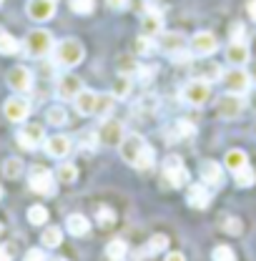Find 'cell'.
I'll list each match as a JSON object with an SVG mask.
<instances>
[{"label":"cell","mask_w":256,"mask_h":261,"mask_svg":"<svg viewBox=\"0 0 256 261\" xmlns=\"http://www.w3.org/2000/svg\"><path fill=\"white\" fill-rule=\"evenodd\" d=\"M166 261H186V256H184L181 251H171V254L166 256Z\"/></svg>","instance_id":"cell-49"},{"label":"cell","mask_w":256,"mask_h":261,"mask_svg":"<svg viewBox=\"0 0 256 261\" xmlns=\"http://www.w3.org/2000/svg\"><path fill=\"white\" fill-rule=\"evenodd\" d=\"M193 133H196V128H193L189 121H178V123H176V136H178V138H191Z\"/></svg>","instance_id":"cell-41"},{"label":"cell","mask_w":256,"mask_h":261,"mask_svg":"<svg viewBox=\"0 0 256 261\" xmlns=\"http://www.w3.org/2000/svg\"><path fill=\"white\" fill-rule=\"evenodd\" d=\"M131 86H133V81H131L128 75H118L116 83H113V88H111V96L116 98V100H118V98L123 100V98L131 96Z\"/></svg>","instance_id":"cell-28"},{"label":"cell","mask_w":256,"mask_h":261,"mask_svg":"<svg viewBox=\"0 0 256 261\" xmlns=\"http://www.w3.org/2000/svg\"><path fill=\"white\" fill-rule=\"evenodd\" d=\"M0 233H3V224H0Z\"/></svg>","instance_id":"cell-54"},{"label":"cell","mask_w":256,"mask_h":261,"mask_svg":"<svg viewBox=\"0 0 256 261\" xmlns=\"http://www.w3.org/2000/svg\"><path fill=\"white\" fill-rule=\"evenodd\" d=\"M43 136H45V128H43L40 123H25V126L20 128V133H18V143H20L25 151H35V148L40 146Z\"/></svg>","instance_id":"cell-12"},{"label":"cell","mask_w":256,"mask_h":261,"mask_svg":"<svg viewBox=\"0 0 256 261\" xmlns=\"http://www.w3.org/2000/svg\"><path fill=\"white\" fill-rule=\"evenodd\" d=\"M234 178H236V186H239V189H249V186L256 184V171L251 166H244L241 171L234 173Z\"/></svg>","instance_id":"cell-30"},{"label":"cell","mask_w":256,"mask_h":261,"mask_svg":"<svg viewBox=\"0 0 256 261\" xmlns=\"http://www.w3.org/2000/svg\"><path fill=\"white\" fill-rule=\"evenodd\" d=\"M221 78H224V86L228 93L244 96V93H249V88H251V75H249L241 65H234L231 70H226Z\"/></svg>","instance_id":"cell-3"},{"label":"cell","mask_w":256,"mask_h":261,"mask_svg":"<svg viewBox=\"0 0 256 261\" xmlns=\"http://www.w3.org/2000/svg\"><path fill=\"white\" fill-rule=\"evenodd\" d=\"M23 261H48V256H45V251H43V249H31V251L25 254V259Z\"/></svg>","instance_id":"cell-44"},{"label":"cell","mask_w":256,"mask_h":261,"mask_svg":"<svg viewBox=\"0 0 256 261\" xmlns=\"http://www.w3.org/2000/svg\"><path fill=\"white\" fill-rule=\"evenodd\" d=\"M159 48L168 56H176L178 50H184V35L176 31H168V33H161V40H159Z\"/></svg>","instance_id":"cell-21"},{"label":"cell","mask_w":256,"mask_h":261,"mask_svg":"<svg viewBox=\"0 0 256 261\" xmlns=\"http://www.w3.org/2000/svg\"><path fill=\"white\" fill-rule=\"evenodd\" d=\"M83 58H86V48L75 38H65L53 48V61L61 68H75V65H81Z\"/></svg>","instance_id":"cell-1"},{"label":"cell","mask_w":256,"mask_h":261,"mask_svg":"<svg viewBox=\"0 0 256 261\" xmlns=\"http://www.w3.org/2000/svg\"><path fill=\"white\" fill-rule=\"evenodd\" d=\"M56 178H58L61 184H73V181L78 178V168H75V163H61L58 171H56Z\"/></svg>","instance_id":"cell-32"},{"label":"cell","mask_w":256,"mask_h":261,"mask_svg":"<svg viewBox=\"0 0 256 261\" xmlns=\"http://www.w3.org/2000/svg\"><path fill=\"white\" fill-rule=\"evenodd\" d=\"M246 8H249V15L256 20V0H249V5H246Z\"/></svg>","instance_id":"cell-50"},{"label":"cell","mask_w":256,"mask_h":261,"mask_svg":"<svg viewBox=\"0 0 256 261\" xmlns=\"http://www.w3.org/2000/svg\"><path fill=\"white\" fill-rule=\"evenodd\" d=\"M136 50H138L141 56H148V53L153 50V43H151V38H148V35L138 38V40H136Z\"/></svg>","instance_id":"cell-42"},{"label":"cell","mask_w":256,"mask_h":261,"mask_svg":"<svg viewBox=\"0 0 256 261\" xmlns=\"http://www.w3.org/2000/svg\"><path fill=\"white\" fill-rule=\"evenodd\" d=\"M50 261H68V259H61V256H56V259H50Z\"/></svg>","instance_id":"cell-53"},{"label":"cell","mask_w":256,"mask_h":261,"mask_svg":"<svg viewBox=\"0 0 256 261\" xmlns=\"http://www.w3.org/2000/svg\"><path fill=\"white\" fill-rule=\"evenodd\" d=\"M0 3H3V0H0Z\"/></svg>","instance_id":"cell-56"},{"label":"cell","mask_w":256,"mask_h":261,"mask_svg":"<svg viewBox=\"0 0 256 261\" xmlns=\"http://www.w3.org/2000/svg\"><path fill=\"white\" fill-rule=\"evenodd\" d=\"M40 241H43L45 249H56V246H61V241H63V231H61L58 226H45L43 228Z\"/></svg>","instance_id":"cell-26"},{"label":"cell","mask_w":256,"mask_h":261,"mask_svg":"<svg viewBox=\"0 0 256 261\" xmlns=\"http://www.w3.org/2000/svg\"><path fill=\"white\" fill-rule=\"evenodd\" d=\"M186 201H189V206H191V208H206V206H209V201H211V191H209V186H206V184H193L191 189H189Z\"/></svg>","instance_id":"cell-20"},{"label":"cell","mask_w":256,"mask_h":261,"mask_svg":"<svg viewBox=\"0 0 256 261\" xmlns=\"http://www.w3.org/2000/svg\"><path fill=\"white\" fill-rule=\"evenodd\" d=\"M214 261H236V254L231 246H216L214 249Z\"/></svg>","instance_id":"cell-40"},{"label":"cell","mask_w":256,"mask_h":261,"mask_svg":"<svg viewBox=\"0 0 256 261\" xmlns=\"http://www.w3.org/2000/svg\"><path fill=\"white\" fill-rule=\"evenodd\" d=\"M25 13H28L31 20H38V23L50 20L53 13H56V3H53V0H28Z\"/></svg>","instance_id":"cell-14"},{"label":"cell","mask_w":256,"mask_h":261,"mask_svg":"<svg viewBox=\"0 0 256 261\" xmlns=\"http://www.w3.org/2000/svg\"><path fill=\"white\" fill-rule=\"evenodd\" d=\"M70 148H73V143H70L68 136H50V138L45 141V151H48V156H53V159H65V156L70 153Z\"/></svg>","instance_id":"cell-17"},{"label":"cell","mask_w":256,"mask_h":261,"mask_svg":"<svg viewBox=\"0 0 256 261\" xmlns=\"http://www.w3.org/2000/svg\"><path fill=\"white\" fill-rule=\"evenodd\" d=\"M96 221L103 228H111L113 224H116V211H113V208H108V206H100V208L96 211Z\"/></svg>","instance_id":"cell-36"},{"label":"cell","mask_w":256,"mask_h":261,"mask_svg":"<svg viewBox=\"0 0 256 261\" xmlns=\"http://www.w3.org/2000/svg\"><path fill=\"white\" fill-rule=\"evenodd\" d=\"M18 50H20L18 38H13L10 33L0 31V53H3V56H15Z\"/></svg>","instance_id":"cell-29"},{"label":"cell","mask_w":256,"mask_h":261,"mask_svg":"<svg viewBox=\"0 0 256 261\" xmlns=\"http://www.w3.org/2000/svg\"><path fill=\"white\" fill-rule=\"evenodd\" d=\"M244 25H241V23H234V25H231V31H228V35H231V40H244Z\"/></svg>","instance_id":"cell-46"},{"label":"cell","mask_w":256,"mask_h":261,"mask_svg":"<svg viewBox=\"0 0 256 261\" xmlns=\"http://www.w3.org/2000/svg\"><path fill=\"white\" fill-rule=\"evenodd\" d=\"M31 189L35 194L40 196H50L56 191V181H53V173L48 171V168H40V166H35L31 171Z\"/></svg>","instance_id":"cell-9"},{"label":"cell","mask_w":256,"mask_h":261,"mask_svg":"<svg viewBox=\"0 0 256 261\" xmlns=\"http://www.w3.org/2000/svg\"><path fill=\"white\" fill-rule=\"evenodd\" d=\"M118 68H121V70H123V75H128V73H131V70H138V65L133 63V61H131V58H128V56H123V58H121V63H118Z\"/></svg>","instance_id":"cell-45"},{"label":"cell","mask_w":256,"mask_h":261,"mask_svg":"<svg viewBox=\"0 0 256 261\" xmlns=\"http://www.w3.org/2000/svg\"><path fill=\"white\" fill-rule=\"evenodd\" d=\"M0 198H3V189H0Z\"/></svg>","instance_id":"cell-55"},{"label":"cell","mask_w":256,"mask_h":261,"mask_svg":"<svg viewBox=\"0 0 256 261\" xmlns=\"http://www.w3.org/2000/svg\"><path fill=\"white\" fill-rule=\"evenodd\" d=\"M181 96H184V100L189 106H206L211 100V86L203 83V81H191V83L184 86Z\"/></svg>","instance_id":"cell-7"},{"label":"cell","mask_w":256,"mask_h":261,"mask_svg":"<svg viewBox=\"0 0 256 261\" xmlns=\"http://www.w3.org/2000/svg\"><path fill=\"white\" fill-rule=\"evenodd\" d=\"M224 163H226V168L228 171H241L244 166H249V159H246V153L241 151V148H231V151H226V156H224Z\"/></svg>","instance_id":"cell-25"},{"label":"cell","mask_w":256,"mask_h":261,"mask_svg":"<svg viewBox=\"0 0 256 261\" xmlns=\"http://www.w3.org/2000/svg\"><path fill=\"white\" fill-rule=\"evenodd\" d=\"M28 221H31L33 226H43V224L48 221V208L40 206V203L31 206V208H28Z\"/></svg>","instance_id":"cell-35"},{"label":"cell","mask_w":256,"mask_h":261,"mask_svg":"<svg viewBox=\"0 0 256 261\" xmlns=\"http://www.w3.org/2000/svg\"><path fill=\"white\" fill-rule=\"evenodd\" d=\"M31 116V103L25 98L15 96V98H8L5 100V118L13 121V123H20Z\"/></svg>","instance_id":"cell-13"},{"label":"cell","mask_w":256,"mask_h":261,"mask_svg":"<svg viewBox=\"0 0 256 261\" xmlns=\"http://www.w3.org/2000/svg\"><path fill=\"white\" fill-rule=\"evenodd\" d=\"M96 100H98L96 91L83 88L78 96L73 98V106H75V111H78L81 116H93V111H96Z\"/></svg>","instance_id":"cell-19"},{"label":"cell","mask_w":256,"mask_h":261,"mask_svg":"<svg viewBox=\"0 0 256 261\" xmlns=\"http://www.w3.org/2000/svg\"><path fill=\"white\" fill-rule=\"evenodd\" d=\"M113 106H116V98L113 96H98V100H96V116H100V118H106L111 111H113Z\"/></svg>","instance_id":"cell-37"},{"label":"cell","mask_w":256,"mask_h":261,"mask_svg":"<svg viewBox=\"0 0 256 261\" xmlns=\"http://www.w3.org/2000/svg\"><path fill=\"white\" fill-rule=\"evenodd\" d=\"M251 106H254V108H256V91H254V93H251Z\"/></svg>","instance_id":"cell-52"},{"label":"cell","mask_w":256,"mask_h":261,"mask_svg":"<svg viewBox=\"0 0 256 261\" xmlns=\"http://www.w3.org/2000/svg\"><path fill=\"white\" fill-rule=\"evenodd\" d=\"M241 221L239 219H226V224H224V231L226 233H241Z\"/></svg>","instance_id":"cell-43"},{"label":"cell","mask_w":256,"mask_h":261,"mask_svg":"<svg viewBox=\"0 0 256 261\" xmlns=\"http://www.w3.org/2000/svg\"><path fill=\"white\" fill-rule=\"evenodd\" d=\"M98 141L103 146H108V148L121 146V141H123V123H118V121H103L98 126Z\"/></svg>","instance_id":"cell-10"},{"label":"cell","mask_w":256,"mask_h":261,"mask_svg":"<svg viewBox=\"0 0 256 261\" xmlns=\"http://www.w3.org/2000/svg\"><path fill=\"white\" fill-rule=\"evenodd\" d=\"M106 3H108V5L113 8V10H121V8H126L128 0H106Z\"/></svg>","instance_id":"cell-48"},{"label":"cell","mask_w":256,"mask_h":261,"mask_svg":"<svg viewBox=\"0 0 256 261\" xmlns=\"http://www.w3.org/2000/svg\"><path fill=\"white\" fill-rule=\"evenodd\" d=\"M193 81H203V83H211V81H219L224 73H221V68L214 63V61H201V63L193 65Z\"/></svg>","instance_id":"cell-16"},{"label":"cell","mask_w":256,"mask_h":261,"mask_svg":"<svg viewBox=\"0 0 256 261\" xmlns=\"http://www.w3.org/2000/svg\"><path fill=\"white\" fill-rule=\"evenodd\" d=\"M0 261H10V256L5 254V249H0Z\"/></svg>","instance_id":"cell-51"},{"label":"cell","mask_w":256,"mask_h":261,"mask_svg":"<svg viewBox=\"0 0 256 261\" xmlns=\"http://www.w3.org/2000/svg\"><path fill=\"white\" fill-rule=\"evenodd\" d=\"M65 226H68V231H70L73 236H86V233L91 231V221H88L83 214H70V216L65 219Z\"/></svg>","instance_id":"cell-24"},{"label":"cell","mask_w":256,"mask_h":261,"mask_svg":"<svg viewBox=\"0 0 256 261\" xmlns=\"http://www.w3.org/2000/svg\"><path fill=\"white\" fill-rule=\"evenodd\" d=\"M163 173H166V178L171 181L173 189H181V186L189 184V168L181 163L178 156H168V159L163 161Z\"/></svg>","instance_id":"cell-5"},{"label":"cell","mask_w":256,"mask_h":261,"mask_svg":"<svg viewBox=\"0 0 256 261\" xmlns=\"http://www.w3.org/2000/svg\"><path fill=\"white\" fill-rule=\"evenodd\" d=\"M244 111V98L236 96V93H226L224 98H219V106H216V113L226 118V121H234L239 118Z\"/></svg>","instance_id":"cell-11"},{"label":"cell","mask_w":256,"mask_h":261,"mask_svg":"<svg viewBox=\"0 0 256 261\" xmlns=\"http://www.w3.org/2000/svg\"><path fill=\"white\" fill-rule=\"evenodd\" d=\"M173 63H176V65H186V63H191V56H189V53H184V50H178V53L173 56Z\"/></svg>","instance_id":"cell-47"},{"label":"cell","mask_w":256,"mask_h":261,"mask_svg":"<svg viewBox=\"0 0 256 261\" xmlns=\"http://www.w3.org/2000/svg\"><path fill=\"white\" fill-rule=\"evenodd\" d=\"M8 86L15 93H28L33 88V70L28 65H13L8 70Z\"/></svg>","instance_id":"cell-8"},{"label":"cell","mask_w":256,"mask_h":261,"mask_svg":"<svg viewBox=\"0 0 256 261\" xmlns=\"http://www.w3.org/2000/svg\"><path fill=\"white\" fill-rule=\"evenodd\" d=\"M153 161H156V151L151 148V146H146L143 148V153H141V159H138V163H136V168H151L153 166Z\"/></svg>","instance_id":"cell-39"},{"label":"cell","mask_w":256,"mask_h":261,"mask_svg":"<svg viewBox=\"0 0 256 261\" xmlns=\"http://www.w3.org/2000/svg\"><path fill=\"white\" fill-rule=\"evenodd\" d=\"M226 61H231L234 65H244L249 61V45L244 40H231L226 48Z\"/></svg>","instance_id":"cell-22"},{"label":"cell","mask_w":256,"mask_h":261,"mask_svg":"<svg viewBox=\"0 0 256 261\" xmlns=\"http://www.w3.org/2000/svg\"><path fill=\"white\" fill-rule=\"evenodd\" d=\"M56 91H58V96L63 98V100H73V98L83 91L81 78H78V75H73V73H65V75H61V78H58Z\"/></svg>","instance_id":"cell-15"},{"label":"cell","mask_w":256,"mask_h":261,"mask_svg":"<svg viewBox=\"0 0 256 261\" xmlns=\"http://www.w3.org/2000/svg\"><path fill=\"white\" fill-rule=\"evenodd\" d=\"M141 28H143L146 35H161L163 33V15H161V10L146 13L143 20H141Z\"/></svg>","instance_id":"cell-23"},{"label":"cell","mask_w":256,"mask_h":261,"mask_svg":"<svg viewBox=\"0 0 256 261\" xmlns=\"http://www.w3.org/2000/svg\"><path fill=\"white\" fill-rule=\"evenodd\" d=\"M53 48H56V45H53V35H50V31L38 28V31H31L25 35V50H28V56H33V58L48 56Z\"/></svg>","instance_id":"cell-2"},{"label":"cell","mask_w":256,"mask_h":261,"mask_svg":"<svg viewBox=\"0 0 256 261\" xmlns=\"http://www.w3.org/2000/svg\"><path fill=\"white\" fill-rule=\"evenodd\" d=\"M68 5H70L73 13H78V15H88V13H93L96 0H68Z\"/></svg>","instance_id":"cell-38"},{"label":"cell","mask_w":256,"mask_h":261,"mask_svg":"<svg viewBox=\"0 0 256 261\" xmlns=\"http://www.w3.org/2000/svg\"><path fill=\"white\" fill-rule=\"evenodd\" d=\"M166 246H168V239L163 236V233H156V236H151L148 239V244H146V254L148 256H156V254H161V251H166Z\"/></svg>","instance_id":"cell-33"},{"label":"cell","mask_w":256,"mask_h":261,"mask_svg":"<svg viewBox=\"0 0 256 261\" xmlns=\"http://www.w3.org/2000/svg\"><path fill=\"white\" fill-rule=\"evenodd\" d=\"M146 146H148V143H146V138H143V136H138V133L123 136V141H121V159H123L128 166H136Z\"/></svg>","instance_id":"cell-4"},{"label":"cell","mask_w":256,"mask_h":261,"mask_svg":"<svg viewBox=\"0 0 256 261\" xmlns=\"http://www.w3.org/2000/svg\"><path fill=\"white\" fill-rule=\"evenodd\" d=\"M20 173H23V161L20 159H5L3 163V176L5 178H20Z\"/></svg>","instance_id":"cell-34"},{"label":"cell","mask_w":256,"mask_h":261,"mask_svg":"<svg viewBox=\"0 0 256 261\" xmlns=\"http://www.w3.org/2000/svg\"><path fill=\"white\" fill-rule=\"evenodd\" d=\"M45 121H48L50 126H63V123H68V113H65V108L61 103H58V106H50L48 113H45Z\"/></svg>","instance_id":"cell-31"},{"label":"cell","mask_w":256,"mask_h":261,"mask_svg":"<svg viewBox=\"0 0 256 261\" xmlns=\"http://www.w3.org/2000/svg\"><path fill=\"white\" fill-rule=\"evenodd\" d=\"M201 181L206 186H221L224 184V168L216 161H203L201 163Z\"/></svg>","instance_id":"cell-18"},{"label":"cell","mask_w":256,"mask_h":261,"mask_svg":"<svg viewBox=\"0 0 256 261\" xmlns=\"http://www.w3.org/2000/svg\"><path fill=\"white\" fill-rule=\"evenodd\" d=\"M126 251H128V246H126V241H123V239H111V241H108V246H106V259L108 261L123 259V256H126Z\"/></svg>","instance_id":"cell-27"},{"label":"cell","mask_w":256,"mask_h":261,"mask_svg":"<svg viewBox=\"0 0 256 261\" xmlns=\"http://www.w3.org/2000/svg\"><path fill=\"white\" fill-rule=\"evenodd\" d=\"M191 50H193V56L209 58V56H214L219 50V40H216V35L211 31H198V33H193V38H191Z\"/></svg>","instance_id":"cell-6"}]
</instances>
